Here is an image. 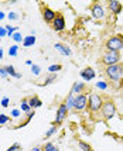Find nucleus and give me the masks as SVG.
Segmentation results:
<instances>
[{
  "label": "nucleus",
  "instance_id": "nucleus-44",
  "mask_svg": "<svg viewBox=\"0 0 123 151\" xmlns=\"http://www.w3.org/2000/svg\"><path fill=\"white\" fill-rule=\"evenodd\" d=\"M0 91H1V88H0Z\"/></svg>",
  "mask_w": 123,
  "mask_h": 151
},
{
  "label": "nucleus",
  "instance_id": "nucleus-8",
  "mask_svg": "<svg viewBox=\"0 0 123 151\" xmlns=\"http://www.w3.org/2000/svg\"><path fill=\"white\" fill-rule=\"evenodd\" d=\"M52 28H54L55 31H62L65 28V19L61 14H57L55 20L52 21Z\"/></svg>",
  "mask_w": 123,
  "mask_h": 151
},
{
  "label": "nucleus",
  "instance_id": "nucleus-36",
  "mask_svg": "<svg viewBox=\"0 0 123 151\" xmlns=\"http://www.w3.org/2000/svg\"><path fill=\"white\" fill-rule=\"evenodd\" d=\"M1 37H7V30L4 27H0V38Z\"/></svg>",
  "mask_w": 123,
  "mask_h": 151
},
{
  "label": "nucleus",
  "instance_id": "nucleus-26",
  "mask_svg": "<svg viewBox=\"0 0 123 151\" xmlns=\"http://www.w3.org/2000/svg\"><path fill=\"white\" fill-rule=\"evenodd\" d=\"M31 72L34 73V75H40V72H41V68H40L38 65H35V64H33V65H31Z\"/></svg>",
  "mask_w": 123,
  "mask_h": 151
},
{
  "label": "nucleus",
  "instance_id": "nucleus-32",
  "mask_svg": "<svg viewBox=\"0 0 123 151\" xmlns=\"http://www.w3.org/2000/svg\"><path fill=\"white\" fill-rule=\"evenodd\" d=\"M55 148V145L52 144V143H47L46 145H44V151H52Z\"/></svg>",
  "mask_w": 123,
  "mask_h": 151
},
{
  "label": "nucleus",
  "instance_id": "nucleus-1",
  "mask_svg": "<svg viewBox=\"0 0 123 151\" xmlns=\"http://www.w3.org/2000/svg\"><path fill=\"white\" fill-rule=\"evenodd\" d=\"M106 75L110 81H119L123 75V65L122 64H115V65L106 66Z\"/></svg>",
  "mask_w": 123,
  "mask_h": 151
},
{
  "label": "nucleus",
  "instance_id": "nucleus-39",
  "mask_svg": "<svg viewBox=\"0 0 123 151\" xmlns=\"http://www.w3.org/2000/svg\"><path fill=\"white\" fill-rule=\"evenodd\" d=\"M26 64H27V65H33V62L30 61V59H27V61H26Z\"/></svg>",
  "mask_w": 123,
  "mask_h": 151
},
{
  "label": "nucleus",
  "instance_id": "nucleus-30",
  "mask_svg": "<svg viewBox=\"0 0 123 151\" xmlns=\"http://www.w3.org/2000/svg\"><path fill=\"white\" fill-rule=\"evenodd\" d=\"M7 19H9V20H17V19H19V14L14 13V12H10V13L7 14Z\"/></svg>",
  "mask_w": 123,
  "mask_h": 151
},
{
  "label": "nucleus",
  "instance_id": "nucleus-11",
  "mask_svg": "<svg viewBox=\"0 0 123 151\" xmlns=\"http://www.w3.org/2000/svg\"><path fill=\"white\" fill-rule=\"evenodd\" d=\"M95 71L92 69V68H85L81 71V78L84 79V81H92V79L95 78Z\"/></svg>",
  "mask_w": 123,
  "mask_h": 151
},
{
  "label": "nucleus",
  "instance_id": "nucleus-4",
  "mask_svg": "<svg viewBox=\"0 0 123 151\" xmlns=\"http://www.w3.org/2000/svg\"><path fill=\"white\" fill-rule=\"evenodd\" d=\"M119 61H120V54L119 52H112V51H108V52L103 55V59H102V62L108 66L119 64Z\"/></svg>",
  "mask_w": 123,
  "mask_h": 151
},
{
  "label": "nucleus",
  "instance_id": "nucleus-6",
  "mask_svg": "<svg viewBox=\"0 0 123 151\" xmlns=\"http://www.w3.org/2000/svg\"><path fill=\"white\" fill-rule=\"evenodd\" d=\"M86 106H88V98H86V95H84V93L77 95L75 96V103H74V109L75 110H84Z\"/></svg>",
  "mask_w": 123,
  "mask_h": 151
},
{
  "label": "nucleus",
  "instance_id": "nucleus-43",
  "mask_svg": "<svg viewBox=\"0 0 123 151\" xmlns=\"http://www.w3.org/2000/svg\"><path fill=\"white\" fill-rule=\"evenodd\" d=\"M0 44H1V38H0Z\"/></svg>",
  "mask_w": 123,
  "mask_h": 151
},
{
  "label": "nucleus",
  "instance_id": "nucleus-18",
  "mask_svg": "<svg viewBox=\"0 0 123 151\" xmlns=\"http://www.w3.org/2000/svg\"><path fill=\"white\" fill-rule=\"evenodd\" d=\"M74 103H75V95L69 93L68 98H67V100H65V105L68 107V110H69V109H74Z\"/></svg>",
  "mask_w": 123,
  "mask_h": 151
},
{
  "label": "nucleus",
  "instance_id": "nucleus-12",
  "mask_svg": "<svg viewBox=\"0 0 123 151\" xmlns=\"http://www.w3.org/2000/svg\"><path fill=\"white\" fill-rule=\"evenodd\" d=\"M109 9L112 10V13L115 14H119L122 13V3L120 1H116V0H113V1H109Z\"/></svg>",
  "mask_w": 123,
  "mask_h": 151
},
{
  "label": "nucleus",
  "instance_id": "nucleus-24",
  "mask_svg": "<svg viewBox=\"0 0 123 151\" xmlns=\"http://www.w3.org/2000/svg\"><path fill=\"white\" fill-rule=\"evenodd\" d=\"M4 28L7 30V37H13V34L16 33V31H17V28H14V27L9 26V24H7V26L4 27Z\"/></svg>",
  "mask_w": 123,
  "mask_h": 151
},
{
  "label": "nucleus",
  "instance_id": "nucleus-37",
  "mask_svg": "<svg viewBox=\"0 0 123 151\" xmlns=\"http://www.w3.org/2000/svg\"><path fill=\"white\" fill-rule=\"evenodd\" d=\"M0 76H1V78H6V76H7L6 68H0Z\"/></svg>",
  "mask_w": 123,
  "mask_h": 151
},
{
  "label": "nucleus",
  "instance_id": "nucleus-23",
  "mask_svg": "<svg viewBox=\"0 0 123 151\" xmlns=\"http://www.w3.org/2000/svg\"><path fill=\"white\" fill-rule=\"evenodd\" d=\"M78 145L82 148V151H91V145L88 143H85V141H78Z\"/></svg>",
  "mask_w": 123,
  "mask_h": 151
},
{
  "label": "nucleus",
  "instance_id": "nucleus-31",
  "mask_svg": "<svg viewBox=\"0 0 123 151\" xmlns=\"http://www.w3.org/2000/svg\"><path fill=\"white\" fill-rule=\"evenodd\" d=\"M55 79H57V76H55V73H50V76H48V78H47V85H48V83H52V82H54V81H55Z\"/></svg>",
  "mask_w": 123,
  "mask_h": 151
},
{
  "label": "nucleus",
  "instance_id": "nucleus-19",
  "mask_svg": "<svg viewBox=\"0 0 123 151\" xmlns=\"http://www.w3.org/2000/svg\"><path fill=\"white\" fill-rule=\"evenodd\" d=\"M30 110H33V109L30 107V105H28V99H23V100H21V112L28 113Z\"/></svg>",
  "mask_w": 123,
  "mask_h": 151
},
{
  "label": "nucleus",
  "instance_id": "nucleus-3",
  "mask_svg": "<svg viewBox=\"0 0 123 151\" xmlns=\"http://www.w3.org/2000/svg\"><path fill=\"white\" fill-rule=\"evenodd\" d=\"M88 105H89V107H91L92 112H98V110H101V109H102V106H103V100H102V98H101L99 95L92 93L91 96H89Z\"/></svg>",
  "mask_w": 123,
  "mask_h": 151
},
{
  "label": "nucleus",
  "instance_id": "nucleus-35",
  "mask_svg": "<svg viewBox=\"0 0 123 151\" xmlns=\"http://www.w3.org/2000/svg\"><path fill=\"white\" fill-rule=\"evenodd\" d=\"M20 114H21V112H20L19 109H13L12 110V117H19Z\"/></svg>",
  "mask_w": 123,
  "mask_h": 151
},
{
  "label": "nucleus",
  "instance_id": "nucleus-33",
  "mask_svg": "<svg viewBox=\"0 0 123 151\" xmlns=\"http://www.w3.org/2000/svg\"><path fill=\"white\" fill-rule=\"evenodd\" d=\"M9 102H10V99L6 96V98L1 99V102H0V103H1V106H3V107H9Z\"/></svg>",
  "mask_w": 123,
  "mask_h": 151
},
{
  "label": "nucleus",
  "instance_id": "nucleus-13",
  "mask_svg": "<svg viewBox=\"0 0 123 151\" xmlns=\"http://www.w3.org/2000/svg\"><path fill=\"white\" fill-rule=\"evenodd\" d=\"M84 89H85L84 82H75V83L72 85V89H71V92L69 93H72V95H81Z\"/></svg>",
  "mask_w": 123,
  "mask_h": 151
},
{
  "label": "nucleus",
  "instance_id": "nucleus-38",
  "mask_svg": "<svg viewBox=\"0 0 123 151\" xmlns=\"http://www.w3.org/2000/svg\"><path fill=\"white\" fill-rule=\"evenodd\" d=\"M4 17H6V14L3 13V12H0V21H1L3 19H4Z\"/></svg>",
  "mask_w": 123,
  "mask_h": 151
},
{
  "label": "nucleus",
  "instance_id": "nucleus-16",
  "mask_svg": "<svg viewBox=\"0 0 123 151\" xmlns=\"http://www.w3.org/2000/svg\"><path fill=\"white\" fill-rule=\"evenodd\" d=\"M34 44H35V35H33V34L24 37L23 40V47H33Z\"/></svg>",
  "mask_w": 123,
  "mask_h": 151
},
{
  "label": "nucleus",
  "instance_id": "nucleus-2",
  "mask_svg": "<svg viewBox=\"0 0 123 151\" xmlns=\"http://www.w3.org/2000/svg\"><path fill=\"white\" fill-rule=\"evenodd\" d=\"M106 48L112 52H119L123 48V35H115L106 41Z\"/></svg>",
  "mask_w": 123,
  "mask_h": 151
},
{
  "label": "nucleus",
  "instance_id": "nucleus-15",
  "mask_svg": "<svg viewBox=\"0 0 123 151\" xmlns=\"http://www.w3.org/2000/svg\"><path fill=\"white\" fill-rule=\"evenodd\" d=\"M54 47H55V50H57L58 52H61L62 55H71V50H69V48H68L67 45H62V44L57 42V44H55Z\"/></svg>",
  "mask_w": 123,
  "mask_h": 151
},
{
  "label": "nucleus",
  "instance_id": "nucleus-17",
  "mask_svg": "<svg viewBox=\"0 0 123 151\" xmlns=\"http://www.w3.org/2000/svg\"><path fill=\"white\" fill-rule=\"evenodd\" d=\"M4 68H6V71H7V75H10V76H13V78H17V79L21 78V73L16 72V69H14L13 65H7V66H4Z\"/></svg>",
  "mask_w": 123,
  "mask_h": 151
},
{
  "label": "nucleus",
  "instance_id": "nucleus-22",
  "mask_svg": "<svg viewBox=\"0 0 123 151\" xmlns=\"http://www.w3.org/2000/svg\"><path fill=\"white\" fill-rule=\"evenodd\" d=\"M12 38L14 40V42H16V44H19V42H23V37H21V33H20L19 30H17V31H16V33L13 34V37H12Z\"/></svg>",
  "mask_w": 123,
  "mask_h": 151
},
{
  "label": "nucleus",
  "instance_id": "nucleus-20",
  "mask_svg": "<svg viewBox=\"0 0 123 151\" xmlns=\"http://www.w3.org/2000/svg\"><path fill=\"white\" fill-rule=\"evenodd\" d=\"M61 69H62V65L55 64V65H50V68H48V72H50V73H55V72H58V71H61Z\"/></svg>",
  "mask_w": 123,
  "mask_h": 151
},
{
  "label": "nucleus",
  "instance_id": "nucleus-7",
  "mask_svg": "<svg viewBox=\"0 0 123 151\" xmlns=\"http://www.w3.org/2000/svg\"><path fill=\"white\" fill-rule=\"evenodd\" d=\"M67 113H68V107L65 103H61L57 110V116H55V122H54V126H58L59 123H62V120L67 117Z\"/></svg>",
  "mask_w": 123,
  "mask_h": 151
},
{
  "label": "nucleus",
  "instance_id": "nucleus-28",
  "mask_svg": "<svg viewBox=\"0 0 123 151\" xmlns=\"http://www.w3.org/2000/svg\"><path fill=\"white\" fill-rule=\"evenodd\" d=\"M20 148H21V145H20L19 143H14V144L10 145V148H7L6 151H19Z\"/></svg>",
  "mask_w": 123,
  "mask_h": 151
},
{
  "label": "nucleus",
  "instance_id": "nucleus-40",
  "mask_svg": "<svg viewBox=\"0 0 123 151\" xmlns=\"http://www.w3.org/2000/svg\"><path fill=\"white\" fill-rule=\"evenodd\" d=\"M3 54H4V52H3V50H1V48H0V59L3 58Z\"/></svg>",
  "mask_w": 123,
  "mask_h": 151
},
{
  "label": "nucleus",
  "instance_id": "nucleus-10",
  "mask_svg": "<svg viewBox=\"0 0 123 151\" xmlns=\"http://www.w3.org/2000/svg\"><path fill=\"white\" fill-rule=\"evenodd\" d=\"M43 17H44V20H46L47 23H52V21L55 20V17H57V14H55V12H52L51 9L44 7V10H43Z\"/></svg>",
  "mask_w": 123,
  "mask_h": 151
},
{
  "label": "nucleus",
  "instance_id": "nucleus-42",
  "mask_svg": "<svg viewBox=\"0 0 123 151\" xmlns=\"http://www.w3.org/2000/svg\"><path fill=\"white\" fill-rule=\"evenodd\" d=\"M52 151H59V150H58V148H57V147H55V148H54V150H52Z\"/></svg>",
  "mask_w": 123,
  "mask_h": 151
},
{
  "label": "nucleus",
  "instance_id": "nucleus-25",
  "mask_svg": "<svg viewBox=\"0 0 123 151\" xmlns=\"http://www.w3.org/2000/svg\"><path fill=\"white\" fill-rule=\"evenodd\" d=\"M96 88L102 89V91H106L108 89V83L105 81H99V82H96Z\"/></svg>",
  "mask_w": 123,
  "mask_h": 151
},
{
  "label": "nucleus",
  "instance_id": "nucleus-29",
  "mask_svg": "<svg viewBox=\"0 0 123 151\" xmlns=\"http://www.w3.org/2000/svg\"><path fill=\"white\" fill-rule=\"evenodd\" d=\"M57 132V126H52L50 130H47V133H46V137H50V136H52L54 133Z\"/></svg>",
  "mask_w": 123,
  "mask_h": 151
},
{
  "label": "nucleus",
  "instance_id": "nucleus-27",
  "mask_svg": "<svg viewBox=\"0 0 123 151\" xmlns=\"http://www.w3.org/2000/svg\"><path fill=\"white\" fill-rule=\"evenodd\" d=\"M9 120H10V119H9V116H6V114H0V126L6 124Z\"/></svg>",
  "mask_w": 123,
  "mask_h": 151
},
{
  "label": "nucleus",
  "instance_id": "nucleus-45",
  "mask_svg": "<svg viewBox=\"0 0 123 151\" xmlns=\"http://www.w3.org/2000/svg\"><path fill=\"white\" fill-rule=\"evenodd\" d=\"M0 127H1V126H0Z\"/></svg>",
  "mask_w": 123,
  "mask_h": 151
},
{
  "label": "nucleus",
  "instance_id": "nucleus-14",
  "mask_svg": "<svg viewBox=\"0 0 123 151\" xmlns=\"http://www.w3.org/2000/svg\"><path fill=\"white\" fill-rule=\"evenodd\" d=\"M28 105H30V107L34 110L35 107H40V106L43 105V102H41V99H40V98H37V96H33V98L28 99Z\"/></svg>",
  "mask_w": 123,
  "mask_h": 151
},
{
  "label": "nucleus",
  "instance_id": "nucleus-41",
  "mask_svg": "<svg viewBox=\"0 0 123 151\" xmlns=\"http://www.w3.org/2000/svg\"><path fill=\"white\" fill-rule=\"evenodd\" d=\"M33 151H43V150H40V148H33Z\"/></svg>",
  "mask_w": 123,
  "mask_h": 151
},
{
  "label": "nucleus",
  "instance_id": "nucleus-21",
  "mask_svg": "<svg viewBox=\"0 0 123 151\" xmlns=\"http://www.w3.org/2000/svg\"><path fill=\"white\" fill-rule=\"evenodd\" d=\"M17 52H19V45H17V44H14V45H12L9 48V55H10V57H16Z\"/></svg>",
  "mask_w": 123,
  "mask_h": 151
},
{
  "label": "nucleus",
  "instance_id": "nucleus-9",
  "mask_svg": "<svg viewBox=\"0 0 123 151\" xmlns=\"http://www.w3.org/2000/svg\"><path fill=\"white\" fill-rule=\"evenodd\" d=\"M91 13L95 19H103L105 17V13H103V7L101 6L99 3H95L93 6L91 7Z\"/></svg>",
  "mask_w": 123,
  "mask_h": 151
},
{
  "label": "nucleus",
  "instance_id": "nucleus-5",
  "mask_svg": "<svg viewBox=\"0 0 123 151\" xmlns=\"http://www.w3.org/2000/svg\"><path fill=\"white\" fill-rule=\"evenodd\" d=\"M102 114H103V117L106 120H109L112 119L115 114H116V109H115V105L108 100V102H103V106H102Z\"/></svg>",
  "mask_w": 123,
  "mask_h": 151
},
{
  "label": "nucleus",
  "instance_id": "nucleus-34",
  "mask_svg": "<svg viewBox=\"0 0 123 151\" xmlns=\"http://www.w3.org/2000/svg\"><path fill=\"white\" fill-rule=\"evenodd\" d=\"M26 114H27V120H26V123H28V122H30V120H31V119L34 117V114H35V113H34V110H30V112L26 113Z\"/></svg>",
  "mask_w": 123,
  "mask_h": 151
}]
</instances>
